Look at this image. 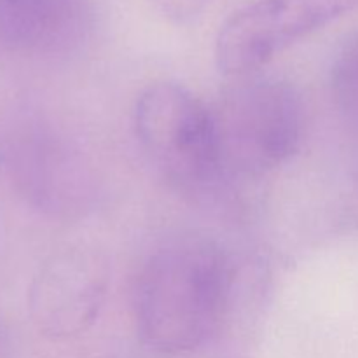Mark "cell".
<instances>
[{
	"instance_id": "8",
	"label": "cell",
	"mask_w": 358,
	"mask_h": 358,
	"mask_svg": "<svg viewBox=\"0 0 358 358\" xmlns=\"http://www.w3.org/2000/svg\"><path fill=\"white\" fill-rule=\"evenodd\" d=\"M332 93L346 121L358 128V31L345 42L336 56Z\"/></svg>"
},
{
	"instance_id": "7",
	"label": "cell",
	"mask_w": 358,
	"mask_h": 358,
	"mask_svg": "<svg viewBox=\"0 0 358 358\" xmlns=\"http://www.w3.org/2000/svg\"><path fill=\"white\" fill-rule=\"evenodd\" d=\"M24 170L31 196L52 212H72L86 205L90 196V171L77 152L51 140L31 150Z\"/></svg>"
},
{
	"instance_id": "5",
	"label": "cell",
	"mask_w": 358,
	"mask_h": 358,
	"mask_svg": "<svg viewBox=\"0 0 358 358\" xmlns=\"http://www.w3.org/2000/svg\"><path fill=\"white\" fill-rule=\"evenodd\" d=\"M108 285L110 266L100 250L83 243L66 245L52 252L31 280V318L49 338H77L96 322Z\"/></svg>"
},
{
	"instance_id": "6",
	"label": "cell",
	"mask_w": 358,
	"mask_h": 358,
	"mask_svg": "<svg viewBox=\"0 0 358 358\" xmlns=\"http://www.w3.org/2000/svg\"><path fill=\"white\" fill-rule=\"evenodd\" d=\"M91 0H0V49L48 56L77 51L93 30Z\"/></svg>"
},
{
	"instance_id": "2",
	"label": "cell",
	"mask_w": 358,
	"mask_h": 358,
	"mask_svg": "<svg viewBox=\"0 0 358 358\" xmlns=\"http://www.w3.org/2000/svg\"><path fill=\"white\" fill-rule=\"evenodd\" d=\"M135 131L150 161L180 194L212 201L231 182L212 108L182 84L164 80L140 93Z\"/></svg>"
},
{
	"instance_id": "9",
	"label": "cell",
	"mask_w": 358,
	"mask_h": 358,
	"mask_svg": "<svg viewBox=\"0 0 358 358\" xmlns=\"http://www.w3.org/2000/svg\"><path fill=\"white\" fill-rule=\"evenodd\" d=\"M152 6L173 23H189L205 10L210 0H150Z\"/></svg>"
},
{
	"instance_id": "3",
	"label": "cell",
	"mask_w": 358,
	"mask_h": 358,
	"mask_svg": "<svg viewBox=\"0 0 358 358\" xmlns=\"http://www.w3.org/2000/svg\"><path fill=\"white\" fill-rule=\"evenodd\" d=\"M229 180L259 178L299 150L303 101L296 87L273 77L234 79L212 108Z\"/></svg>"
},
{
	"instance_id": "1",
	"label": "cell",
	"mask_w": 358,
	"mask_h": 358,
	"mask_svg": "<svg viewBox=\"0 0 358 358\" xmlns=\"http://www.w3.org/2000/svg\"><path fill=\"white\" fill-rule=\"evenodd\" d=\"M234 268L213 238L178 234L147 259L136 287L142 341L163 355H187L205 346L231 310Z\"/></svg>"
},
{
	"instance_id": "4",
	"label": "cell",
	"mask_w": 358,
	"mask_h": 358,
	"mask_svg": "<svg viewBox=\"0 0 358 358\" xmlns=\"http://www.w3.org/2000/svg\"><path fill=\"white\" fill-rule=\"evenodd\" d=\"M358 6V0H252L234 10L215 41L217 69L254 76L278 52Z\"/></svg>"
}]
</instances>
